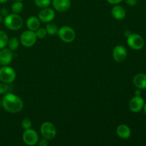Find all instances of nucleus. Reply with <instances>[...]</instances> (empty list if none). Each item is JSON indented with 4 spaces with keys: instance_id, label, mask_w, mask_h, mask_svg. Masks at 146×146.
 Listing matches in <instances>:
<instances>
[{
    "instance_id": "f257e3e1",
    "label": "nucleus",
    "mask_w": 146,
    "mask_h": 146,
    "mask_svg": "<svg viewBox=\"0 0 146 146\" xmlns=\"http://www.w3.org/2000/svg\"><path fill=\"white\" fill-rule=\"evenodd\" d=\"M1 106L10 113H17L24 108L22 99L16 94L7 93L1 99Z\"/></svg>"
},
{
    "instance_id": "f03ea898",
    "label": "nucleus",
    "mask_w": 146,
    "mask_h": 146,
    "mask_svg": "<svg viewBox=\"0 0 146 146\" xmlns=\"http://www.w3.org/2000/svg\"><path fill=\"white\" fill-rule=\"evenodd\" d=\"M4 25L7 29L12 31L19 30L23 26V19L18 14H9L4 17Z\"/></svg>"
},
{
    "instance_id": "7ed1b4c3",
    "label": "nucleus",
    "mask_w": 146,
    "mask_h": 146,
    "mask_svg": "<svg viewBox=\"0 0 146 146\" xmlns=\"http://www.w3.org/2000/svg\"><path fill=\"white\" fill-rule=\"evenodd\" d=\"M17 74L15 70L8 66L0 68V81L6 84H11L16 79Z\"/></svg>"
},
{
    "instance_id": "20e7f679",
    "label": "nucleus",
    "mask_w": 146,
    "mask_h": 146,
    "mask_svg": "<svg viewBox=\"0 0 146 146\" xmlns=\"http://www.w3.org/2000/svg\"><path fill=\"white\" fill-rule=\"evenodd\" d=\"M58 36L60 39L65 43H71L76 38V32L69 26H64L58 31Z\"/></svg>"
},
{
    "instance_id": "39448f33",
    "label": "nucleus",
    "mask_w": 146,
    "mask_h": 146,
    "mask_svg": "<svg viewBox=\"0 0 146 146\" xmlns=\"http://www.w3.org/2000/svg\"><path fill=\"white\" fill-rule=\"evenodd\" d=\"M41 134L43 138H46L48 141L54 139L56 135V128L54 123L49 121H46L43 123L40 128Z\"/></svg>"
},
{
    "instance_id": "423d86ee",
    "label": "nucleus",
    "mask_w": 146,
    "mask_h": 146,
    "mask_svg": "<svg viewBox=\"0 0 146 146\" xmlns=\"http://www.w3.org/2000/svg\"><path fill=\"white\" fill-rule=\"evenodd\" d=\"M128 46L134 50H141L143 48L145 41L143 38L138 34H131L127 37Z\"/></svg>"
},
{
    "instance_id": "0eeeda50",
    "label": "nucleus",
    "mask_w": 146,
    "mask_h": 146,
    "mask_svg": "<svg viewBox=\"0 0 146 146\" xmlns=\"http://www.w3.org/2000/svg\"><path fill=\"white\" fill-rule=\"evenodd\" d=\"M37 37L35 31L31 30H27L21 33L20 36V42L24 46L31 47L36 42Z\"/></svg>"
},
{
    "instance_id": "6e6552de",
    "label": "nucleus",
    "mask_w": 146,
    "mask_h": 146,
    "mask_svg": "<svg viewBox=\"0 0 146 146\" xmlns=\"http://www.w3.org/2000/svg\"><path fill=\"white\" fill-rule=\"evenodd\" d=\"M22 138L24 143L27 144V145L33 146L37 145L38 141V135L35 130L29 128V129L24 130Z\"/></svg>"
},
{
    "instance_id": "1a4fd4ad",
    "label": "nucleus",
    "mask_w": 146,
    "mask_h": 146,
    "mask_svg": "<svg viewBox=\"0 0 146 146\" xmlns=\"http://www.w3.org/2000/svg\"><path fill=\"white\" fill-rule=\"evenodd\" d=\"M55 11L48 7L43 8L38 13V19L40 21L44 23L51 22L55 19Z\"/></svg>"
},
{
    "instance_id": "9d476101",
    "label": "nucleus",
    "mask_w": 146,
    "mask_h": 146,
    "mask_svg": "<svg viewBox=\"0 0 146 146\" xmlns=\"http://www.w3.org/2000/svg\"><path fill=\"white\" fill-rule=\"evenodd\" d=\"M127 55H128V51L124 46L118 45L113 48V57L116 62L121 63L125 61Z\"/></svg>"
},
{
    "instance_id": "9b49d317",
    "label": "nucleus",
    "mask_w": 146,
    "mask_h": 146,
    "mask_svg": "<svg viewBox=\"0 0 146 146\" xmlns=\"http://www.w3.org/2000/svg\"><path fill=\"white\" fill-rule=\"evenodd\" d=\"M144 100L141 96H135L129 102V109L133 113H138L143 108Z\"/></svg>"
},
{
    "instance_id": "f8f14e48",
    "label": "nucleus",
    "mask_w": 146,
    "mask_h": 146,
    "mask_svg": "<svg viewBox=\"0 0 146 146\" xmlns=\"http://www.w3.org/2000/svg\"><path fill=\"white\" fill-rule=\"evenodd\" d=\"M13 60L12 51L8 48H4L0 49V65L9 66Z\"/></svg>"
},
{
    "instance_id": "ddd939ff",
    "label": "nucleus",
    "mask_w": 146,
    "mask_h": 146,
    "mask_svg": "<svg viewBox=\"0 0 146 146\" xmlns=\"http://www.w3.org/2000/svg\"><path fill=\"white\" fill-rule=\"evenodd\" d=\"M51 4L54 9L59 12H66L71 6V0H52Z\"/></svg>"
},
{
    "instance_id": "4468645a",
    "label": "nucleus",
    "mask_w": 146,
    "mask_h": 146,
    "mask_svg": "<svg viewBox=\"0 0 146 146\" xmlns=\"http://www.w3.org/2000/svg\"><path fill=\"white\" fill-rule=\"evenodd\" d=\"M116 134L122 139H128L131 135V130L125 124H121L116 128Z\"/></svg>"
},
{
    "instance_id": "2eb2a0df",
    "label": "nucleus",
    "mask_w": 146,
    "mask_h": 146,
    "mask_svg": "<svg viewBox=\"0 0 146 146\" xmlns=\"http://www.w3.org/2000/svg\"><path fill=\"white\" fill-rule=\"evenodd\" d=\"M133 83L134 86L137 88L139 89H145L146 88V74H138L134 76L133 79Z\"/></svg>"
},
{
    "instance_id": "dca6fc26",
    "label": "nucleus",
    "mask_w": 146,
    "mask_h": 146,
    "mask_svg": "<svg viewBox=\"0 0 146 146\" xmlns=\"http://www.w3.org/2000/svg\"><path fill=\"white\" fill-rule=\"evenodd\" d=\"M111 14H112L113 17L115 19L122 20L125 17L126 11L122 6L115 4L111 9Z\"/></svg>"
},
{
    "instance_id": "f3484780",
    "label": "nucleus",
    "mask_w": 146,
    "mask_h": 146,
    "mask_svg": "<svg viewBox=\"0 0 146 146\" xmlns=\"http://www.w3.org/2000/svg\"><path fill=\"white\" fill-rule=\"evenodd\" d=\"M27 27L29 30L35 31L40 27L39 19L36 17H30L27 21Z\"/></svg>"
},
{
    "instance_id": "a211bd4d",
    "label": "nucleus",
    "mask_w": 146,
    "mask_h": 146,
    "mask_svg": "<svg viewBox=\"0 0 146 146\" xmlns=\"http://www.w3.org/2000/svg\"><path fill=\"white\" fill-rule=\"evenodd\" d=\"M19 44L20 41H19L18 38H16V37H11V38H9L7 46H8V48H9L11 51H14L19 48Z\"/></svg>"
},
{
    "instance_id": "6ab92c4d",
    "label": "nucleus",
    "mask_w": 146,
    "mask_h": 146,
    "mask_svg": "<svg viewBox=\"0 0 146 146\" xmlns=\"http://www.w3.org/2000/svg\"><path fill=\"white\" fill-rule=\"evenodd\" d=\"M46 31L47 34L51 36L56 35L58 34V29L57 27L56 24H54L52 22H48L47 23L46 26Z\"/></svg>"
},
{
    "instance_id": "aec40b11",
    "label": "nucleus",
    "mask_w": 146,
    "mask_h": 146,
    "mask_svg": "<svg viewBox=\"0 0 146 146\" xmlns=\"http://www.w3.org/2000/svg\"><path fill=\"white\" fill-rule=\"evenodd\" d=\"M8 40L9 37L7 33L2 30H0V49L7 46Z\"/></svg>"
},
{
    "instance_id": "412c9836",
    "label": "nucleus",
    "mask_w": 146,
    "mask_h": 146,
    "mask_svg": "<svg viewBox=\"0 0 146 146\" xmlns=\"http://www.w3.org/2000/svg\"><path fill=\"white\" fill-rule=\"evenodd\" d=\"M24 8L23 3L21 1H15V2L11 5V11L14 14H19L21 12Z\"/></svg>"
},
{
    "instance_id": "4be33fe9",
    "label": "nucleus",
    "mask_w": 146,
    "mask_h": 146,
    "mask_svg": "<svg viewBox=\"0 0 146 146\" xmlns=\"http://www.w3.org/2000/svg\"><path fill=\"white\" fill-rule=\"evenodd\" d=\"M34 3L36 7L43 9L49 7L51 4V0H34Z\"/></svg>"
},
{
    "instance_id": "5701e85b",
    "label": "nucleus",
    "mask_w": 146,
    "mask_h": 146,
    "mask_svg": "<svg viewBox=\"0 0 146 146\" xmlns=\"http://www.w3.org/2000/svg\"><path fill=\"white\" fill-rule=\"evenodd\" d=\"M36 36L37 38H40V39H43L45 38L47 35V32L46 31V29L44 28H38L36 31H35Z\"/></svg>"
},
{
    "instance_id": "b1692460",
    "label": "nucleus",
    "mask_w": 146,
    "mask_h": 146,
    "mask_svg": "<svg viewBox=\"0 0 146 146\" xmlns=\"http://www.w3.org/2000/svg\"><path fill=\"white\" fill-rule=\"evenodd\" d=\"M21 127L24 130H27L29 129V128H31V127H32V122H31V121L29 118H24L21 121Z\"/></svg>"
},
{
    "instance_id": "393cba45",
    "label": "nucleus",
    "mask_w": 146,
    "mask_h": 146,
    "mask_svg": "<svg viewBox=\"0 0 146 146\" xmlns=\"http://www.w3.org/2000/svg\"><path fill=\"white\" fill-rule=\"evenodd\" d=\"M9 91V85L6 83L1 82L0 83V95L7 94Z\"/></svg>"
},
{
    "instance_id": "a878e982",
    "label": "nucleus",
    "mask_w": 146,
    "mask_h": 146,
    "mask_svg": "<svg viewBox=\"0 0 146 146\" xmlns=\"http://www.w3.org/2000/svg\"><path fill=\"white\" fill-rule=\"evenodd\" d=\"M37 145L39 146H47L48 145V141L47 139L43 138L42 139L38 140V143H37Z\"/></svg>"
},
{
    "instance_id": "bb28decb",
    "label": "nucleus",
    "mask_w": 146,
    "mask_h": 146,
    "mask_svg": "<svg viewBox=\"0 0 146 146\" xmlns=\"http://www.w3.org/2000/svg\"><path fill=\"white\" fill-rule=\"evenodd\" d=\"M125 3L131 7H134L137 4V0H125Z\"/></svg>"
},
{
    "instance_id": "cd10ccee",
    "label": "nucleus",
    "mask_w": 146,
    "mask_h": 146,
    "mask_svg": "<svg viewBox=\"0 0 146 146\" xmlns=\"http://www.w3.org/2000/svg\"><path fill=\"white\" fill-rule=\"evenodd\" d=\"M0 14L4 17H7L9 14V10L7 8H2L0 10Z\"/></svg>"
},
{
    "instance_id": "c85d7f7f",
    "label": "nucleus",
    "mask_w": 146,
    "mask_h": 146,
    "mask_svg": "<svg viewBox=\"0 0 146 146\" xmlns=\"http://www.w3.org/2000/svg\"><path fill=\"white\" fill-rule=\"evenodd\" d=\"M123 0H107L109 4H112V5H115V4H118L121 3Z\"/></svg>"
},
{
    "instance_id": "c756f323",
    "label": "nucleus",
    "mask_w": 146,
    "mask_h": 146,
    "mask_svg": "<svg viewBox=\"0 0 146 146\" xmlns=\"http://www.w3.org/2000/svg\"><path fill=\"white\" fill-rule=\"evenodd\" d=\"M141 89H139V88H138V89L135 90V96H141Z\"/></svg>"
},
{
    "instance_id": "7c9ffc66",
    "label": "nucleus",
    "mask_w": 146,
    "mask_h": 146,
    "mask_svg": "<svg viewBox=\"0 0 146 146\" xmlns=\"http://www.w3.org/2000/svg\"><path fill=\"white\" fill-rule=\"evenodd\" d=\"M131 34V31H125V36H126V37H128V36H129Z\"/></svg>"
},
{
    "instance_id": "2f4dec72",
    "label": "nucleus",
    "mask_w": 146,
    "mask_h": 146,
    "mask_svg": "<svg viewBox=\"0 0 146 146\" xmlns=\"http://www.w3.org/2000/svg\"><path fill=\"white\" fill-rule=\"evenodd\" d=\"M9 0H0V4H5Z\"/></svg>"
},
{
    "instance_id": "473e14b6",
    "label": "nucleus",
    "mask_w": 146,
    "mask_h": 146,
    "mask_svg": "<svg viewBox=\"0 0 146 146\" xmlns=\"http://www.w3.org/2000/svg\"><path fill=\"white\" fill-rule=\"evenodd\" d=\"M2 21H3V17L1 15V14H0V24H1Z\"/></svg>"
},
{
    "instance_id": "72a5a7b5",
    "label": "nucleus",
    "mask_w": 146,
    "mask_h": 146,
    "mask_svg": "<svg viewBox=\"0 0 146 146\" xmlns=\"http://www.w3.org/2000/svg\"><path fill=\"white\" fill-rule=\"evenodd\" d=\"M143 109H144V112H145V113L146 114V103L145 104H144V106H143Z\"/></svg>"
},
{
    "instance_id": "f704fd0d",
    "label": "nucleus",
    "mask_w": 146,
    "mask_h": 146,
    "mask_svg": "<svg viewBox=\"0 0 146 146\" xmlns=\"http://www.w3.org/2000/svg\"><path fill=\"white\" fill-rule=\"evenodd\" d=\"M1 99L0 98V108H1Z\"/></svg>"
},
{
    "instance_id": "c9c22d12",
    "label": "nucleus",
    "mask_w": 146,
    "mask_h": 146,
    "mask_svg": "<svg viewBox=\"0 0 146 146\" xmlns=\"http://www.w3.org/2000/svg\"><path fill=\"white\" fill-rule=\"evenodd\" d=\"M14 1H22L23 0H14Z\"/></svg>"
}]
</instances>
